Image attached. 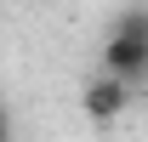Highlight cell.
<instances>
[{
    "label": "cell",
    "instance_id": "cell-3",
    "mask_svg": "<svg viewBox=\"0 0 148 142\" xmlns=\"http://www.w3.org/2000/svg\"><path fill=\"white\" fill-rule=\"evenodd\" d=\"M0 142H17V125H12V108L0 102Z\"/></svg>",
    "mask_w": 148,
    "mask_h": 142
},
{
    "label": "cell",
    "instance_id": "cell-2",
    "mask_svg": "<svg viewBox=\"0 0 148 142\" xmlns=\"http://www.w3.org/2000/svg\"><path fill=\"white\" fill-rule=\"evenodd\" d=\"M125 108H131V85H120V80H108V74L86 80V91H80V114H86L91 125H114Z\"/></svg>",
    "mask_w": 148,
    "mask_h": 142
},
{
    "label": "cell",
    "instance_id": "cell-1",
    "mask_svg": "<svg viewBox=\"0 0 148 142\" xmlns=\"http://www.w3.org/2000/svg\"><path fill=\"white\" fill-rule=\"evenodd\" d=\"M103 74L120 85H143L148 80V6H125L103 40Z\"/></svg>",
    "mask_w": 148,
    "mask_h": 142
}]
</instances>
